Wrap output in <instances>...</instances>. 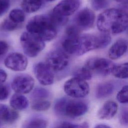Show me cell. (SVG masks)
I'll use <instances>...</instances> for the list:
<instances>
[{"label":"cell","instance_id":"obj_14","mask_svg":"<svg viewBox=\"0 0 128 128\" xmlns=\"http://www.w3.org/2000/svg\"><path fill=\"white\" fill-rule=\"evenodd\" d=\"M118 104L114 101L106 102L98 112V116L102 120H109L112 118L118 110Z\"/></svg>","mask_w":128,"mask_h":128},{"label":"cell","instance_id":"obj_16","mask_svg":"<svg viewBox=\"0 0 128 128\" xmlns=\"http://www.w3.org/2000/svg\"><path fill=\"white\" fill-rule=\"evenodd\" d=\"M18 117V112L8 106L0 104V120L6 122H12Z\"/></svg>","mask_w":128,"mask_h":128},{"label":"cell","instance_id":"obj_19","mask_svg":"<svg viewBox=\"0 0 128 128\" xmlns=\"http://www.w3.org/2000/svg\"><path fill=\"white\" fill-rule=\"evenodd\" d=\"M42 5V0H22L21 3L22 10L27 13H32L38 11Z\"/></svg>","mask_w":128,"mask_h":128},{"label":"cell","instance_id":"obj_34","mask_svg":"<svg viewBox=\"0 0 128 128\" xmlns=\"http://www.w3.org/2000/svg\"><path fill=\"white\" fill-rule=\"evenodd\" d=\"M120 121L121 124L124 126H128V110L122 112L120 117Z\"/></svg>","mask_w":128,"mask_h":128},{"label":"cell","instance_id":"obj_25","mask_svg":"<svg viewBox=\"0 0 128 128\" xmlns=\"http://www.w3.org/2000/svg\"><path fill=\"white\" fill-rule=\"evenodd\" d=\"M47 126V122L44 119L40 118H34L30 120L26 124L27 128H43Z\"/></svg>","mask_w":128,"mask_h":128},{"label":"cell","instance_id":"obj_30","mask_svg":"<svg viewBox=\"0 0 128 128\" xmlns=\"http://www.w3.org/2000/svg\"><path fill=\"white\" fill-rule=\"evenodd\" d=\"M93 8L96 10H100L104 8L107 4V0H91Z\"/></svg>","mask_w":128,"mask_h":128},{"label":"cell","instance_id":"obj_20","mask_svg":"<svg viewBox=\"0 0 128 128\" xmlns=\"http://www.w3.org/2000/svg\"><path fill=\"white\" fill-rule=\"evenodd\" d=\"M112 73L117 78H128V62L115 66Z\"/></svg>","mask_w":128,"mask_h":128},{"label":"cell","instance_id":"obj_10","mask_svg":"<svg viewBox=\"0 0 128 128\" xmlns=\"http://www.w3.org/2000/svg\"><path fill=\"white\" fill-rule=\"evenodd\" d=\"M34 74L40 83L44 86L52 84L54 80L52 70L44 62L36 64L34 68Z\"/></svg>","mask_w":128,"mask_h":128},{"label":"cell","instance_id":"obj_6","mask_svg":"<svg viewBox=\"0 0 128 128\" xmlns=\"http://www.w3.org/2000/svg\"><path fill=\"white\" fill-rule=\"evenodd\" d=\"M64 88L67 95L76 98L86 96L90 92L88 82L85 80L76 76L68 80L64 83Z\"/></svg>","mask_w":128,"mask_h":128},{"label":"cell","instance_id":"obj_21","mask_svg":"<svg viewBox=\"0 0 128 128\" xmlns=\"http://www.w3.org/2000/svg\"><path fill=\"white\" fill-rule=\"evenodd\" d=\"M9 18L13 22L20 24L24 20L25 14L24 11L18 8L12 10L10 12Z\"/></svg>","mask_w":128,"mask_h":128},{"label":"cell","instance_id":"obj_37","mask_svg":"<svg viewBox=\"0 0 128 128\" xmlns=\"http://www.w3.org/2000/svg\"><path fill=\"white\" fill-rule=\"evenodd\" d=\"M7 74L6 72L2 69H0V84H3L6 80Z\"/></svg>","mask_w":128,"mask_h":128},{"label":"cell","instance_id":"obj_13","mask_svg":"<svg viewBox=\"0 0 128 128\" xmlns=\"http://www.w3.org/2000/svg\"><path fill=\"white\" fill-rule=\"evenodd\" d=\"M80 6L79 0H62L54 8L52 12L61 16L68 17L73 14Z\"/></svg>","mask_w":128,"mask_h":128},{"label":"cell","instance_id":"obj_11","mask_svg":"<svg viewBox=\"0 0 128 128\" xmlns=\"http://www.w3.org/2000/svg\"><path fill=\"white\" fill-rule=\"evenodd\" d=\"M5 66L14 71H23L27 67L28 62L27 58L22 54L13 52L10 54L5 58Z\"/></svg>","mask_w":128,"mask_h":128},{"label":"cell","instance_id":"obj_7","mask_svg":"<svg viewBox=\"0 0 128 128\" xmlns=\"http://www.w3.org/2000/svg\"><path fill=\"white\" fill-rule=\"evenodd\" d=\"M84 66L92 74L106 76L112 72L115 64L112 61L107 58H94L88 60Z\"/></svg>","mask_w":128,"mask_h":128},{"label":"cell","instance_id":"obj_36","mask_svg":"<svg viewBox=\"0 0 128 128\" xmlns=\"http://www.w3.org/2000/svg\"><path fill=\"white\" fill-rule=\"evenodd\" d=\"M8 50V44L4 41L0 40V56L5 54Z\"/></svg>","mask_w":128,"mask_h":128},{"label":"cell","instance_id":"obj_1","mask_svg":"<svg viewBox=\"0 0 128 128\" xmlns=\"http://www.w3.org/2000/svg\"><path fill=\"white\" fill-rule=\"evenodd\" d=\"M96 25L101 32L113 34L122 32L128 27V12L116 8L106 10L98 15Z\"/></svg>","mask_w":128,"mask_h":128},{"label":"cell","instance_id":"obj_29","mask_svg":"<svg viewBox=\"0 0 128 128\" xmlns=\"http://www.w3.org/2000/svg\"><path fill=\"white\" fill-rule=\"evenodd\" d=\"M19 24L15 23L12 21L10 18L5 20L1 24L2 29L5 30H13L16 29Z\"/></svg>","mask_w":128,"mask_h":128},{"label":"cell","instance_id":"obj_3","mask_svg":"<svg viewBox=\"0 0 128 128\" xmlns=\"http://www.w3.org/2000/svg\"><path fill=\"white\" fill-rule=\"evenodd\" d=\"M56 26L49 16L37 15L29 20L26 28L28 32L45 42L52 40L56 36Z\"/></svg>","mask_w":128,"mask_h":128},{"label":"cell","instance_id":"obj_26","mask_svg":"<svg viewBox=\"0 0 128 128\" xmlns=\"http://www.w3.org/2000/svg\"><path fill=\"white\" fill-rule=\"evenodd\" d=\"M116 99L120 103L128 104V85L123 86L118 92Z\"/></svg>","mask_w":128,"mask_h":128},{"label":"cell","instance_id":"obj_12","mask_svg":"<svg viewBox=\"0 0 128 128\" xmlns=\"http://www.w3.org/2000/svg\"><path fill=\"white\" fill-rule=\"evenodd\" d=\"M74 20L76 25L80 29H88L94 24L95 14L92 10L84 8L76 14Z\"/></svg>","mask_w":128,"mask_h":128},{"label":"cell","instance_id":"obj_8","mask_svg":"<svg viewBox=\"0 0 128 128\" xmlns=\"http://www.w3.org/2000/svg\"><path fill=\"white\" fill-rule=\"evenodd\" d=\"M68 56L60 50H53L50 52L46 57V64L54 71H61L68 64Z\"/></svg>","mask_w":128,"mask_h":128},{"label":"cell","instance_id":"obj_38","mask_svg":"<svg viewBox=\"0 0 128 128\" xmlns=\"http://www.w3.org/2000/svg\"><path fill=\"white\" fill-rule=\"evenodd\" d=\"M117 2L124 4H128V0H114Z\"/></svg>","mask_w":128,"mask_h":128},{"label":"cell","instance_id":"obj_4","mask_svg":"<svg viewBox=\"0 0 128 128\" xmlns=\"http://www.w3.org/2000/svg\"><path fill=\"white\" fill-rule=\"evenodd\" d=\"M88 109V106L84 102L66 98L58 100L54 106V110L58 114L71 118H76L84 115Z\"/></svg>","mask_w":128,"mask_h":128},{"label":"cell","instance_id":"obj_39","mask_svg":"<svg viewBox=\"0 0 128 128\" xmlns=\"http://www.w3.org/2000/svg\"><path fill=\"white\" fill-rule=\"evenodd\" d=\"M96 128H110V126H108L100 124H98L96 126Z\"/></svg>","mask_w":128,"mask_h":128},{"label":"cell","instance_id":"obj_23","mask_svg":"<svg viewBox=\"0 0 128 128\" xmlns=\"http://www.w3.org/2000/svg\"><path fill=\"white\" fill-rule=\"evenodd\" d=\"M50 106V102L46 100H38L35 101L32 106L33 110L36 111H44L48 110Z\"/></svg>","mask_w":128,"mask_h":128},{"label":"cell","instance_id":"obj_40","mask_svg":"<svg viewBox=\"0 0 128 128\" xmlns=\"http://www.w3.org/2000/svg\"><path fill=\"white\" fill-rule=\"evenodd\" d=\"M47 0L48 2H52V1H54L55 0Z\"/></svg>","mask_w":128,"mask_h":128},{"label":"cell","instance_id":"obj_28","mask_svg":"<svg viewBox=\"0 0 128 128\" xmlns=\"http://www.w3.org/2000/svg\"><path fill=\"white\" fill-rule=\"evenodd\" d=\"M80 28L76 25H70L68 26L66 30V37H74L80 34Z\"/></svg>","mask_w":128,"mask_h":128},{"label":"cell","instance_id":"obj_24","mask_svg":"<svg viewBox=\"0 0 128 128\" xmlns=\"http://www.w3.org/2000/svg\"><path fill=\"white\" fill-rule=\"evenodd\" d=\"M74 75V76L85 80H90L92 76V74L84 66L77 70L75 72Z\"/></svg>","mask_w":128,"mask_h":128},{"label":"cell","instance_id":"obj_15","mask_svg":"<svg viewBox=\"0 0 128 128\" xmlns=\"http://www.w3.org/2000/svg\"><path fill=\"white\" fill-rule=\"evenodd\" d=\"M127 49L128 43L125 40H118L111 46L108 50L109 58L112 60L118 59L125 54Z\"/></svg>","mask_w":128,"mask_h":128},{"label":"cell","instance_id":"obj_9","mask_svg":"<svg viewBox=\"0 0 128 128\" xmlns=\"http://www.w3.org/2000/svg\"><path fill=\"white\" fill-rule=\"evenodd\" d=\"M33 78L28 74H22L16 76L12 82V88L16 93L25 94L30 92L34 86Z\"/></svg>","mask_w":128,"mask_h":128},{"label":"cell","instance_id":"obj_27","mask_svg":"<svg viewBox=\"0 0 128 128\" xmlns=\"http://www.w3.org/2000/svg\"><path fill=\"white\" fill-rule=\"evenodd\" d=\"M49 16L52 22L56 26L64 25L66 23L68 20V17L58 15L54 13L53 12H52Z\"/></svg>","mask_w":128,"mask_h":128},{"label":"cell","instance_id":"obj_17","mask_svg":"<svg viewBox=\"0 0 128 128\" xmlns=\"http://www.w3.org/2000/svg\"><path fill=\"white\" fill-rule=\"evenodd\" d=\"M10 103L12 108L16 110H24L28 106V101L27 98L19 93H16L12 95Z\"/></svg>","mask_w":128,"mask_h":128},{"label":"cell","instance_id":"obj_33","mask_svg":"<svg viewBox=\"0 0 128 128\" xmlns=\"http://www.w3.org/2000/svg\"><path fill=\"white\" fill-rule=\"evenodd\" d=\"M60 128H85L88 127L86 124L84 123L82 124H72L69 122H63L58 126Z\"/></svg>","mask_w":128,"mask_h":128},{"label":"cell","instance_id":"obj_31","mask_svg":"<svg viewBox=\"0 0 128 128\" xmlns=\"http://www.w3.org/2000/svg\"><path fill=\"white\" fill-rule=\"evenodd\" d=\"M48 95V94L47 90L42 88L36 89L33 93L34 96L36 98H38V100L45 98L47 97Z\"/></svg>","mask_w":128,"mask_h":128},{"label":"cell","instance_id":"obj_32","mask_svg":"<svg viewBox=\"0 0 128 128\" xmlns=\"http://www.w3.org/2000/svg\"><path fill=\"white\" fill-rule=\"evenodd\" d=\"M10 6V0H0V16L5 13Z\"/></svg>","mask_w":128,"mask_h":128},{"label":"cell","instance_id":"obj_22","mask_svg":"<svg viewBox=\"0 0 128 128\" xmlns=\"http://www.w3.org/2000/svg\"><path fill=\"white\" fill-rule=\"evenodd\" d=\"M96 36L98 49L106 47L111 42V37L108 33L102 32V33Z\"/></svg>","mask_w":128,"mask_h":128},{"label":"cell","instance_id":"obj_5","mask_svg":"<svg viewBox=\"0 0 128 128\" xmlns=\"http://www.w3.org/2000/svg\"><path fill=\"white\" fill-rule=\"evenodd\" d=\"M20 42L24 53L31 58L38 56L45 46L44 40L29 32H24L21 35Z\"/></svg>","mask_w":128,"mask_h":128},{"label":"cell","instance_id":"obj_18","mask_svg":"<svg viewBox=\"0 0 128 128\" xmlns=\"http://www.w3.org/2000/svg\"><path fill=\"white\" fill-rule=\"evenodd\" d=\"M114 88V85L112 83L110 82H103L97 86L96 96L99 98L107 97L113 92Z\"/></svg>","mask_w":128,"mask_h":128},{"label":"cell","instance_id":"obj_35","mask_svg":"<svg viewBox=\"0 0 128 128\" xmlns=\"http://www.w3.org/2000/svg\"><path fill=\"white\" fill-rule=\"evenodd\" d=\"M9 91L8 88L4 86H0V100H3L8 98Z\"/></svg>","mask_w":128,"mask_h":128},{"label":"cell","instance_id":"obj_2","mask_svg":"<svg viewBox=\"0 0 128 128\" xmlns=\"http://www.w3.org/2000/svg\"><path fill=\"white\" fill-rule=\"evenodd\" d=\"M62 46L67 53L81 56L94 49H98L96 35L80 34L74 37H66Z\"/></svg>","mask_w":128,"mask_h":128}]
</instances>
